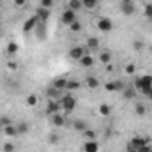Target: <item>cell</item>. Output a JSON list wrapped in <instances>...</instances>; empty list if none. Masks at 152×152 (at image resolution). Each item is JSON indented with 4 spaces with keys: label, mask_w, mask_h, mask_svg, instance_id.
<instances>
[{
    "label": "cell",
    "mask_w": 152,
    "mask_h": 152,
    "mask_svg": "<svg viewBox=\"0 0 152 152\" xmlns=\"http://www.w3.org/2000/svg\"><path fill=\"white\" fill-rule=\"evenodd\" d=\"M85 53H87V48H85V46L76 44V46H73V48L69 50V58H71V60H75V62H80V58H81Z\"/></svg>",
    "instance_id": "obj_6"
},
{
    "label": "cell",
    "mask_w": 152,
    "mask_h": 152,
    "mask_svg": "<svg viewBox=\"0 0 152 152\" xmlns=\"http://www.w3.org/2000/svg\"><path fill=\"white\" fill-rule=\"evenodd\" d=\"M124 152H127V151H124Z\"/></svg>",
    "instance_id": "obj_47"
},
{
    "label": "cell",
    "mask_w": 152,
    "mask_h": 152,
    "mask_svg": "<svg viewBox=\"0 0 152 152\" xmlns=\"http://www.w3.org/2000/svg\"><path fill=\"white\" fill-rule=\"evenodd\" d=\"M143 96L147 97V101H151V103H152V88H151V90H147V92H145Z\"/></svg>",
    "instance_id": "obj_43"
},
{
    "label": "cell",
    "mask_w": 152,
    "mask_h": 152,
    "mask_svg": "<svg viewBox=\"0 0 152 152\" xmlns=\"http://www.w3.org/2000/svg\"><path fill=\"white\" fill-rule=\"evenodd\" d=\"M0 120H2L4 126H11V124H12V120H11L9 117H0Z\"/></svg>",
    "instance_id": "obj_42"
},
{
    "label": "cell",
    "mask_w": 152,
    "mask_h": 152,
    "mask_svg": "<svg viewBox=\"0 0 152 152\" xmlns=\"http://www.w3.org/2000/svg\"><path fill=\"white\" fill-rule=\"evenodd\" d=\"M36 16H37V20L41 21V23H48V20H50V16H51V12H50V9H44V7H41L39 5L37 9H36V12H34Z\"/></svg>",
    "instance_id": "obj_11"
},
{
    "label": "cell",
    "mask_w": 152,
    "mask_h": 152,
    "mask_svg": "<svg viewBox=\"0 0 152 152\" xmlns=\"http://www.w3.org/2000/svg\"><path fill=\"white\" fill-rule=\"evenodd\" d=\"M81 151L83 152H99V143L96 140H85Z\"/></svg>",
    "instance_id": "obj_16"
},
{
    "label": "cell",
    "mask_w": 152,
    "mask_h": 152,
    "mask_svg": "<svg viewBox=\"0 0 152 152\" xmlns=\"http://www.w3.org/2000/svg\"><path fill=\"white\" fill-rule=\"evenodd\" d=\"M133 87L136 92L145 94L147 90L152 88V75H143V76H134L133 80Z\"/></svg>",
    "instance_id": "obj_2"
},
{
    "label": "cell",
    "mask_w": 152,
    "mask_h": 152,
    "mask_svg": "<svg viewBox=\"0 0 152 152\" xmlns=\"http://www.w3.org/2000/svg\"><path fill=\"white\" fill-rule=\"evenodd\" d=\"M58 104H60V113L69 115V113H73V112L76 110L78 101H76V97L71 94V92H64L62 97L58 99Z\"/></svg>",
    "instance_id": "obj_1"
},
{
    "label": "cell",
    "mask_w": 152,
    "mask_h": 152,
    "mask_svg": "<svg viewBox=\"0 0 152 152\" xmlns=\"http://www.w3.org/2000/svg\"><path fill=\"white\" fill-rule=\"evenodd\" d=\"M99 62L101 64H112V53L108 51V50H103V51H99Z\"/></svg>",
    "instance_id": "obj_26"
},
{
    "label": "cell",
    "mask_w": 152,
    "mask_h": 152,
    "mask_svg": "<svg viewBox=\"0 0 152 152\" xmlns=\"http://www.w3.org/2000/svg\"><path fill=\"white\" fill-rule=\"evenodd\" d=\"M58 142H60V134L58 133H50L48 134V143L50 145H57Z\"/></svg>",
    "instance_id": "obj_31"
},
{
    "label": "cell",
    "mask_w": 152,
    "mask_h": 152,
    "mask_svg": "<svg viewBox=\"0 0 152 152\" xmlns=\"http://www.w3.org/2000/svg\"><path fill=\"white\" fill-rule=\"evenodd\" d=\"M115 85H117V90H118V92H122V90H124V88L127 87V85H126V83H124L122 80H115Z\"/></svg>",
    "instance_id": "obj_40"
},
{
    "label": "cell",
    "mask_w": 152,
    "mask_h": 152,
    "mask_svg": "<svg viewBox=\"0 0 152 152\" xmlns=\"http://www.w3.org/2000/svg\"><path fill=\"white\" fill-rule=\"evenodd\" d=\"M5 138H16V136H20L18 134V129H16V124H11V126H4V129L0 131Z\"/></svg>",
    "instance_id": "obj_14"
},
{
    "label": "cell",
    "mask_w": 152,
    "mask_h": 152,
    "mask_svg": "<svg viewBox=\"0 0 152 152\" xmlns=\"http://www.w3.org/2000/svg\"><path fill=\"white\" fill-rule=\"evenodd\" d=\"M41 7H44V9H51L53 5H55V0H41V4H39Z\"/></svg>",
    "instance_id": "obj_39"
},
{
    "label": "cell",
    "mask_w": 152,
    "mask_h": 152,
    "mask_svg": "<svg viewBox=\"0 0 152 152\" xmlns=\"http://www.w3.org/2000/svg\"><path fill=\"white\" fill-rule=\"evenodd\" d=\"M60 20H62V23H64L66 27H69L71 23H75L78 18H76V12H75V11H71V9H66V11L62 12Z\"/></svg>",
    "instance_id": "obj_8"
},
{
    "label": "cell",
    "mask_w": 152,
    "mask_h": 152,
    "mask_svg": "<svg viewBox=\"0 0 152 152\" xmlns=\"http://www.w3.org/2000/svg\"><path fill=\"white\" fill-rule=\"evenodd\" d=\"M62 94L64 92H60V90H57V88H53V87H50V88H46V97L48 99H60L62 97Z\"/></svg>",
    "instance_id": "obj_23"
},
{
    "label": "cell",
    "mask_w": 152,
    "mask_h": 152,
    "mask_svg": "<svg viewBox=\"0 0 152 152\" xmlns=\"http://www.w3.org/2000/svg\"><path fill=\"white\" fill-rule=\"evenodd\" d=\"M118 5H120V11H122L124 16H131V14H134V11H136L133 0H126V2H122V4H118Z\"/></svg>",
    "instance_id": "obj_10"
},
{
    "label": "cell",
    "mask_w": 152,
    "mask_h": 152,
    "mask_svg": "<svg viewBox=\"0 0 152 152\" xmlns=\"http://www.w3.org/2000/svg\"><path fill=\"white\" fill-rule=\"evenodd\" d=\"M96 28L99 32H103V34H108V32L113 30V21L108 16H101V18L96 20Z\"/></svg>",
    "instance_id": "obj_3"
},
{
    "label": "cell",
    "mask_w": 152,
    "mask_h": 152,
    "mask_svg": "<svg viewBox=\"0 0 152 152\" xmlns=\"http://www.w3.org/2000/svg\"><path fill=\"white\" fill-rule=\"evenodd\" d=\"M73 129H75L76 133H83V131L88 129V124H87L83 118H76L75 122H73Z\"/></svg>",
    "instance_id": "obj_20"
},
{
    "label": "cell",
    "mask_w": 152,
    "mask_h": 152,
    "mask_svg": "<svg viewBox=\"0 0 152 152\" xmlns=\"http://www.w3.org/2000/svg\"><path fill=\"white\" fill-rule=\"evenodd\" d=\"M67 9L75 11L76 14H78V11H81V9H83V5H81V0H67Z\"/></svg>",
    "instance_id": "obj_27"
},
{
    "label": "cell",
    "mask_w": 152,
    "mask_h": 152,
    "mask_svg": "<svg viewBox=\"0 0 152 152\" xmlns=\"http://www.w3.org/2000/svg\"><path fill=\"white\" fill-rule=\"evenodd\" d=\"M117 2H118V4H122V2H126V0H117Z\"/></svg>",
    "instance_id": "obj_46"
},
{
    "label": "cell",
    "mask_w": 152,
    "mask_h": 152,
    "mask_svg": "<svg viewBox=\"0 0 152 152\" xmlns=\"http://www.w3.org/2000/svg\"><path fill=\"white\" fill-rule=\"evenodd\" d=\"M143 14L147 16V20L152 21V4H145L143 5Z\"/></svg>",
    "instance_id": "obj_33"
},
{
    "label": "cell",
    "mask_w": 152,
    "mask_h": 152,
    "mask_svg": "<svg viewBox=\"0 0 152 152\" xmlns=\"http://www.w3.org/2000/svg\"><path fill=\"white\" fill-rule=\"evenodd\" d=\"M124 75L126 76H136V66H134L133 62L126 64V67H124Z\"/></svg>",
    "instance_id": "obj_30"
},
{
    "label": "cell",
    "mask_w": 152,
    "mask_h": 152,
    "mask_svg": "<svg viewBox=\"0 0 152 152\" xmlns=\"http://www.w3.org/2000/svg\"><path fill=\"white\" fill-rule=\"evenodd\" d=\"M136 94H138V92L134 90V87H133V85H127V87L122 90V96H124L126 99H129V101H131V99H134V97H136Z\"/></svg>",
    "instance_id": "obj_24"
},
{
    "label": "cell",
    "mask_w": 152,
    "mask_h": 152,
    "mask_svg": "<svg viewBox=\"0 0 152 152\" xmlns=\"http://www.w3.org/2000/svg\"><path fill=\"white\" fill-rule=\"evenodd\" d=\"M80 87H81V83H80L78 80H71V78H69L67 87H66V92H71V94H73V92H75V90H78Z\"/></svg>",
    "instance_id": "obj_28"
},
{
    "label": "cell",
    "mask_w": 152,
    "mask_h": 152,
    "mask_svg": "<svg viewBox=\"0 0 152 152\" xmlns=\"http://www.w3.org/2000/svg\"><path fill=\"white\" fill-rule=\"evenodd\" d=\"M67 81H69V78H67V76H57V78L51 81V87H53V88H57V90H60V92H66Z\"/></svg>",
    "instance_id": "obj_7"
},
{
    "label": "cell",
    "mask_w": 152,
    "mask_h": 152,
    "mask_svg": "<svg viewBox=\"0 0 152 152\" xmlns=\"http://www.w3.org/2000/svg\"><path fill=\"white\" fill-rule=\"evenodd\" d=\"M104 90H106V92H117L115 81H106V83H104Z\"/></svg>",
    "instance_id": "obj_37"
},
{
    "label": "cell",
    "mask_w": 152,
    "mask_h": 152,
    "mask_svg": "<svg viewBox=\"0 0 152 152\" xmlns=\"http://www.w3.org/2000/svg\"><path fill=\"white\" fill-rule=\"evenodd\" d=\"M7 69L14 73V71H18V69H20V64H18V62H14V60H9V62H7Z\"/></svg>",
    "instance_id": "obj_38"
},
{
    "label": "cell",
    "mask_w": 152,
    "mask_h": 152,
    "mask_svg": "<svg viewBox=\"0 0 152 152\" xmlns=\"http://www.w3.org/2000/svg\"><path fill=\"white\" fill-rule=\"evenodd\" d=\"M96 113L99 115L101 118H106V117H110V113H112V106H110L108 103H101V104L97 106Z\"/></svg>",
    "instance_id": "obj_15"
},
{
    "label": "cell",
    "mask_w": 152,
    "mask_h": 152,
    "mask_svg": "<svg viewBox=\"0 0 152 152\" xmlns=\"http://www.w3.org/2000/svg\"><path fill=\"white\" fill-rule=\"evenodd\" d=\"M2 151H4V152H14V151H16V147H14V143H12V142H5V143L2 145Z\"/></svg>",
    "instance_id": "obj_34"
},
{
    "label": "cell",
    "mask_w": 152,
    "mask_h": 152,
    "mask_svg": "<svg viewBox=\"0 0 152 152\" xmlns=\"http://www.w3.org/2000/svg\"><path fill=\"white\" fill-rule=\"evenodd\" d=\"M81 134L85 136V140H96V131H94V129H90V127H88L87 131H83Z\"/></svg>",
    "instance_id": "obj_32"
},
{
    "label": "cell",
    "mask_w": 152,
    "mask_h": 152,
    "mask_svg": "<svg viewBox=\"0 0 152 152\" xmlns=\"http://www.w3.org/2000/svg\"><path fill=\"white\" fill-rule=\"evenodd\" d=\"M5 53H7L9 57H12V55L20 53V44H18L16 41H9V42H7V46H5Z\"/></svg>",
    "instance_id": "obj_19"
},
{
    "label": "cell",
    "mask_w": 152,
    "mask_h": 152,
    "mask_svg": "<svg viewBox=\"0 0 152 152\" xmlns=\"http://www.w3.org/2000/svg\"><path fill=\"white\" fill-rule=\"evenodd\" d=\"M78 64H80V66H81L83 69H90V67H92V66L96 64V58H94V57H92L90 53H85V55H83V57L80 58V62H78Z\"/></svg>",
    "instance_id": "obj_13"
},
{
    "label": "cell",
    "mask_w": 152,
    "mask_h": 152,
    "mask_svg": "<svg viewBox=\"0 0 152 152\" xmlns=\"http://www.w3.org/2000/svg\"><path fill=\"white\" fill-rule=\"evenodd\" d=\"M85 87L90 88V90H96V88L99 87V80H97V76H94V75L85 76Z\"/></svg>",
    "instance_id": "obj_17"
},
{
    "label": "cell",
    "mask_w": 152,
    "mask_h": 152,
    "mask_svg": "<svg viewBox=\"0 0 152 152\" xmlns=\"http://www.w3.org/2000/svg\"><path fill=\"white\" fill-rule=\"evenodd\" d=\"M2 129H4V124H2V120H0V131H2Z\"/></svg>",
    "instance_id": "obj_45"
},
{
    "label": "cell",
    "mask_w": 152,
    "mask_h": 152,
    "mask_svg": "<svg viewBox=\"0 0 152 152\" xmlns=\"http://www.w3.org/2000/svg\"><path fill=\"white\" fill-rule=\"evenodd\" d=\"M16 129H18V134H27V133L30 131V124H28L27 120H20V122L16 124Z\"/></svg>",
    "instance_id": "obj_25"
},
{
    "label": "cell",
    "mask_w": 152,
    "mask_h": 152,
    "mask_svg": "<svg viewBox=\"0 0 152 152\" xmlns=\"http://www.w3.org/2000/svg\"><path fill=\"white\" fill-rule=\"evenodd\" d=\"M69 30H71V32H81V23H80V20H76L75 23L69 25Z\"/></svg>",
    "instance_id": "obj_36"
},
{
    "label": "cell",
    "mask_w": 152,
    "mask_h": 152,
    "mask_svg": "<svg viewBox=\"0 0 152 152\" xmlns=\"http://www.w3.org/2000/svg\"><path fill=\"white\" fill-rule=\"evenodd\" d=\"M97 4H99V0H81L83 9H88V11H94L97 7Z\"/></svg>",
    "instance_id": "obj_29"
},
{
    "label": "cell",
    "mask_w": 152,
    "mask_h": 152,
    "mask_svg": "<svg viewBox=\"0 0 152 152\" xmlns=\"http://www.w3.org/2000/svg\"><path fill=\"white\" fill-rule=\"evenodd\" d=\"M39 23H41V21L37 20V16H36V14H32L30 18H27V20H25V23H23V28H21V30H23V34H30V32H34V30L37 28Z\"/></svg>",
    "instance_id": "obj_4"
},
{
    "label": "cell",
    "mask_w": 152,
    "mask_h": 152,
    "mask_svg": "<svg viewBox=\"0 0 152 152\" xmlns=\"http://www.w3.org/2000/svg\"><path fill=\"white\" fill-rule=\"evenodd\" d=\"M51 124H53L55 127L62 129V127L67 124V118H66V115L64 113H55V115H51Z\"/></svg>",
    "instance_id": "obj_12"
},
{
    "label": "cell",
    "mask_w": 152,
    "mask_h": 152,
    "mask_svg": "<svg viewBox=\"0 0 152 152\" xmlns=\"http://www.w3.org/2000/svg\"><path fill=\"white\" fill-rule=\"evenodd\" d=\"M85 48H88L90 51H97V50L101 48L99 39H97V37H88V39H87V42H85Z\"/></svg>",
    "instance_id": "obj_21"
},
{
    "label": "cell",
    "mask_w": 152,
    "mask_h": 152,
    "mask_svg": "<svg viewBox=\"0 0 152 152\" xmlns=\"http://www.w3.org/2000/svg\"><path fill=\"white\" fill-rule=\"evenodd\" d=\"M126 151H127V152H138L136 149H127V147H126Z\"/></svg>",
    "instance_id": "obj_44"
},
{
    "label": "cell",
    "mask_w": 152,
    "mask_h": 152,
    "mask_svg": "<svg viewBox=\"0 0 152 152\" xmlns=\"http://www.w3.org/2000/svg\"><path fill=\"white\" fill-rule=\"evenodd\" d=\"M55 113H60V104L57 99H48L46 103V115H55Z\"/></svg>",
    "instance_id": "obj_9"
},
{
    "label": "cell",
    "mask_w": 152,
    "mask_h": 152,
    "mask_svg": "<svg viewBox=\"0 0 152 152\" xmlns=\"http://www.w3.org/2000/svg\"><path fill=\"white\" fill-rule=\"evenodd\" d=\"M27 5V0H14V7H18V9H23Z\"/></svg>",
    "instance_id": "obj_41"
},
{
    "label": "cell",
    "mask_w": 152,
    "mask_h": 152,
    "mask_svg": "<svg viewBox=\"0 0 152 152\" xmlns=\"http://www.w3.org/2000/svg\"><path fill=\"white\" fill-rule=\"evenodd\" d=\"M133 48H134L136 51H142V50L145 48V44H143V41H140V39H134V41H133Z\"/></svg>",
    "instance_id": "obj_35"
},
{
    "label": "cell",
    "mask_w": 152,
    "mask_h": 152,
    "mask_svg": "<svg viewBox=\"0 0 152 152\" xmlns=\"http://www.w3.org/2000/svg\"><path fill=\"white\" fill-rule=\"evenodd\" d=\"M147 143H151L145 136H133L131 140H129V143H127V149H142V147H145Z\"/></svg>",
    "instance_id": "obj_5"
},
{
    "label": "cell",
    "mask_w": 152,
    "mask_h": 152,
    "mask_svg": "<svg viewBox=\"0 0 152 152\" xmlns=\"http://www.w3.org/2000/svg\"><path fill=\"white\" fill-rule=\"evenodd\" d=\"M133 110H134V113L138 115V117H145V115H147V112H149L147 104H145V103H142V101L134 103V104H133Z\"/></svg>",
    "instance_id": "obj_18"
},
{
    "label": "cell",
    "mask_w": 152,
    "mask_h": 152,
    "mask_svg": "<svg viewBox=\"0 0 152 152\" xmlns=\"http://www.w3.org/2000/svg\"><path fill=\"white\" fill-rule=\"evenodd\" d=\"M25 104H27L28 108H36L39 104V96L37 94H28L27 99H25Z\"/></svg>",
    "instance_id": "obj_22"
}]
</instances>
